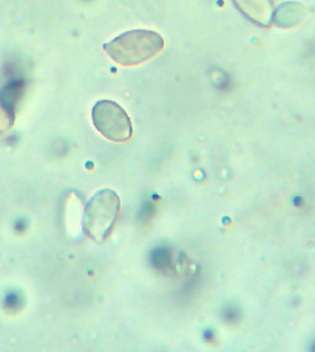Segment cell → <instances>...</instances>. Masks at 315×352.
<instances>
[{
    "instance_id": "cell-1",
    "label": "cell",
    "mask_w": 315,
    "mask_h": 352,
    "mask_svg": "<svg viewBox=\"0 0 315 352\" xmlns=\"http://www.w3.org/2000/svg\"><path fill=\"white\" fill-rule=\"evenodd\" d=\"M164 48V39L156 31L131 30L105 43L104 52L119 65L133 67L147 62Z\"/></svg>"
},
{
    "instance_id": "cell-2",
    "label": "cell",
    "mask_w": 315,
    "mask_h": 352,
    "mask_svg": "<svg viewBox=\"0 0 315 352\" xmlns=\"http://www.w3.org/2000/svg\"><path fill=\"white\" fill-rule=\"evenodd\" d=\"M121 209V199L110 188L99 190L88 201L84 210V230L96 243H104L110 235Z\"/></svg>"
},
{
    "instance_id": "cell-3",
    "label": "cell",
    "mask_w": 315,
    "mask_h": 352,
    "mask_svg": "<svg viewBox=\"0 0 315 352\" xmlns=\"http://www.w3.org/2000/svg\"><path fill=\"white\" fill-rule=\"evenodd\" d=\"M93 124L100 135L115 142L129 141L133 135V127L127 113L121 105L109 99L96 102L91 111Z\"/></svg>"
}]
</instances>
